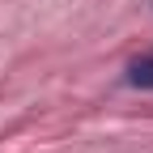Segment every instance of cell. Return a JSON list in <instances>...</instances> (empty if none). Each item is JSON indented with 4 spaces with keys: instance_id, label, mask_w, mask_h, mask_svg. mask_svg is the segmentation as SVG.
Returning a JSON list of instances; mask_svg holds the SVG:
<instances>
[{
    "instance_id": "cell-1",
    "label": "cell",
    "mask_w": 153,
    "mask_h": 153,
    "mask_svg": "<svg viewBox=\"0 0 153 153\" xmlns=\"http://www.w3.org/2000/svg\"><path fill=\"white\" fill-rule=\"evenodd\" d=\"M128 85L132 89H153V51L128 64Z\"/></svg>"
}]
</instances>
